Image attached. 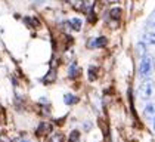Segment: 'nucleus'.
I'll return each mask as SVG.
<instances>
[{
	"mask_svg": "<svg viewBox=\"0 0 155 142\" xmlns=\"http://www.w3.org/2000/svg\"><path fill=\"white\" fill-rule=\"evenodd\" d=\"M22 22L28 27V28H40L41 27V22H40V19L34 16V15H27L22 18Z\"/></svg>",
	"mask_w": 155,
	"mask_h": 142,
	"instance_id": "7",
	"label": "nucleus"
},
{
	"mask_svg": "<svg viewBox=\"0 0 155 142\" xmlns=\"http://www.w3.org/2000/svg\"><path fill=\"white\" fill-rule=\"evenodd\" d=\"M154 71V58L151 55H143L139 64V76L142 79H149Z\"/></svg>",
	"mask_w": 155,
	"mask_h": 142,
	"instance_id": "1",
	"label": "nucleus"
},
{
	"mask_svg": "<svg viewBox=\"0 0 155 142\" xmlns=\"http://www.w3.org/2000/svg\"><path fill=\"white\" fill-rule=\"evenodd\" d=\"M68 77L71 79V80H74V79H77V77H80V74H81V70L78 68V65H77V62L74 61V62H71L70 64V67H68Z\"/></svg>",
	"mask_w": 155,
	"mask_h": 142,
	"instance_id": "9",
	"label": "nucleus"
},
{
	"mask_svg": "<svg viewBox=\"0 0 155 142\" xmlns=\"http://www.w3.org/2000/svg\"><path fill=\"white\" fill-rule=\"evenodd\" d=\"M121 15H123V9L118 8V6H114L108 11V19H111L114 24H118Z\"/></svg>",
	"mask_w": 155,
	"mask_h": 142,
	"instance_id": "8",
	"label": "nucleus"
},
{
	"mask_svg": "<svg viewBox=\"0 0 155 142\" xmlns=\"http://www.w3.org/2000/svg\"><path fill=\"white\" fill-rule=\"evenodd\" d=\"M56 79H58V71H56V68H50V70L40 79V82L43 83V84H53V83L56 82Z\"/></svg>",
	"mask_w": 155,
	"mask_h": 142,
	"instance_id": "6",
	"label": "nucleus"
},
{
	"mask_svg": "<svg viewBox=\"0 0 155 142\" xmlns=\"http://www.w3.org/2000/svg\"><path fill=\"white\" fill-rule=\"evenodd\" d=\"M154 130H155V117H154Z\"/></svg>",
	"mask_w": 155,
	"mask_h": 142,
	"instance_id": "19",
	"label": "nucleus"
},
{
	"mask_svg": "<svg viewBox=\"0 0 155 142\" xmlns=\"http://www.w3.org/2000/svg\"><path fill=\"white\" fill-rule=\"evenodd\" d=\"M18 142H31L30 139H24V138H21V139H18Z\"/></svg>",
	"mask_w": 155,
	"mask_h": 142,
	"instance_id": "18",
	"label": "nucleus"
},
{
	"mask_svg": "<svg viewBox=\"0 0 155 142\" xmlns=\"http://www.w3.org/2000/svg\"><path fill=\"white\" fill-rule=\"evenodd\" d=\"M52 124L48 123V121H40L38 124H37L36 130H34V135H36L37 138H43V136H48L49 133H52Z\"/></svg>",
	"mask_w": 155,
	"mask_h": 142,
	"instance_id": "5",
	"label": "nucleus"
},
{
	"mask_svg": "<svg viewBox=\"0 0 155 142\" xmlns=\"http://www.w3.org/2000/svg\"><path fill=\"white\" fill-rule=\"evenodd\" d=\"M48 142H65V139H64V135L61 132H53V133H50Z\"/></svg>",
	"mask_w": 155,
	"mask_h": 142,
	"instance_id": "14",
	"label": "nucleus"
},
{
	"mask_svg": "<svg viewBox=\"0 0 155 142\" xmlns=\"http://www.w3.org/2000/svg\"><path fill=\"white\" fill-rule=\"evenodd\" d=\"M136 52H137V55L140 58H142L143 55H146V43L145 42H139L137 46H136Z\"/></svg>",
	"mask_w": 155,
	"mask_h": 142,
	"instance_id": "15",
	"label": "nucleus"
},
{
	"mask_svg": "<svg viewBox=\"0 0 155 142\" xmlns=\"http://www.w3.org/2000/svg\"><path fill=\"white\" fill-rule=\"evenodd\" d=\"M143 116L148 118V120H152V118L155 117V104L154 102L146 104V106L143 108Z\"/></svg>",
	"mask_w": 155,
	"mask_h": 142,
	"instance_id": "12",
	"label": "nucleus"
},
{
	"mask_svg": "<svg viewBox=\"0 0 155 142\" xmlns=\"http://www.w3.org/2000/svg\"><path fill=\"white\" fill-rule=\"evenodd\" d=\"M96 70H97V68H95L93 65L89 68V80H90V82H93L96 79Z\"/></svg>",
	"mask_w": 155,
	"mask_h": 142,
	"instance_id": "17",
	"label": "nucleus"
},
{
	"mask_svg": "<svg viewBox=\"0 0 155 142\" xmlns=\"http://www.w3.org/2000/svg\"><path fill=\"white\" fill-rule=\"evenodd\" d=\"M152 93H154V82L149 80V79H143V82L139 86V96H140V99L148 101L152 96Z\"/></svg>",
	"mask_w": 155,
	"mask_h": 142,
	"instance_id": "2",
	"label": "nucleus"
},
{
	"mask_svg": "<svg viewBox=\"0 0 155 142\" xmlns=\"http://www.w3.org/2000/svg\"><path fill=\"white\" fill-rule=\"evenodd\" d=\"M67 142H81V130L72 129L68 135V141Z\"/></svg>",
	"mask_w": 155,
	"mask_h": 142,
	"instance_id": "13",
	"label": "nucleus"
},
{
	"mask_svg": "<svg viewBox=\"0 0 155 142\" xmlns=\"http://www.w3.org/2000/svg\"><path fill=\"white\" fill-rule=\"evenodd\" d=\"M108 45V37L107 36H97V37H92L87 42V47L89 49H102Z\"/></svg>",
	"mask_w": 155,
	"mask_h": 142,
	"instance_id": "4",
	"label": "nucleus"
},
{
	"mask_svg": "<svg viewBox=\"0 0 155 142\" xmlns=\"http://www.w3.org/2000/svg\"><path fill=\"white\" fill-rule=\"evenodd\" d=\"M68 25H70L71 31H81V28H83V21H81L80 18H77V16H72V18L68 19Z\"/></svg>",
	"mask_w": 155,
	"mask_h": 142,
	"instance_id": "10",
	"label": "nucleus"
},
{
	"mask_svg": "<svg viewBox=\"0 0 155 142\" xmlns=\"http://www.w3.org/2000/svg\"><path fill=\"white\" fill-rule=\"evenodd\" d=\"M80 102V98L77 95L74 93H65L64 95V104L67 106H72V105H77Z\"/></svg>",
	"mask_w": 155,
	"mask_h": 142,
	"instance_id": "11",
	"label": "nucleus"
},
{
	"mask_svg": "<svg viewBox=\"0 0 155 142\" xmlns=\"http://www.w3.org/2000/svg\"><path fill=\"white\" fill-rule=\"evenodd\" d=\"M95 2H101V0H95Z\"/></svg>",
	"mask_w": 155,
	"mask_h": 142,
	"instance_id": "20",
	"label": "nucleus"
},
{
	"mask_svg": "<svg viewBox=\"0 0 155 142\" xmlns=\"http://www.w3.org/2000/svg\"><path fill=\"white\" fill-rule=\"evenodd\" d=\"M142 42L146 45H155V22H148L143 30Z\"/></svg>",
	"mask_w": 155,
	"mask_h": 142,
	"instance_id": "3",
	"label": "nucleus"
},
{
	"mask_svg": "<svg viewBox=\"0 0 155 142\" xmlns=\"http://www.w3.org/2000/svg\"><path fill=\"white\" fill-rule=\"evenodd\" d=\"M81 127H83L84 132H90V130L93 129V121H90V120H86V121H83Z\"/></svg>",
	"mask_w": 155,
	"mask_h": 142,
	"instance_id": "16",
	"label": "nucleus"
}]
</instances>
